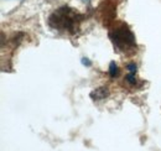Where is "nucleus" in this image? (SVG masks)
<instances>
[{
  "mask_svg": "<svg viewBox=\"0 0 161 151\" xmlns=\"http://www.w3.org/2000/svg\"><path fill=\"white\" fill-rule=\"evenodd\" d=\"M118 75H119V68H118V66L115 64V62H110V64H109V76H110L112 78H114V77H117Z\"/></svg>",
  "mask_w": 161,
  "mask_h": 151,
  "instance_id": "obj_4",
  "label": "nucleus"
},
{
  "mask_svg": "<svg viewBox=\"0 0 161 151\" xmlns=\"http://www.w3.org/2000/svg\"><path fill=\"white\" fill-rule=\"evenodd\" d=\"M128 70H129L131 73H135V72H136V64H134V63H129V64H128Z\"/></svg>",
  "mask_w": 161,
  "mask_h": 151,
  "instance_id": "obj_6",
  "label": "nucleus"
},
{
  "mask_svg": "<svg viewBox=\"0 0 161 151\" xmlns=\"http://www.w3.org/2000/svg\"><path fill=\"white\" fill-rule=\"evenodd\" d=\"M110 38L114 42V45L123 51H125V48H130L135 46V37L133 32L124 25H121L120 27L110 32Z\"/></svg>",
  "mask_w": 161,
  "mask_h": 151,
  "instance_id": "obj_2",
  "label": "nucleus"
},
{
  "mask_svg": "<svg viewBox=\"0 0 161 151\" xmlns=\"http://www.w3.org/2000/svg\"><path fill=\"white\" fill-rule=\"evenodd\" d=\"M82 64H83V66H88V67H89L92 63H91V61H89L88 58H82Z\"/></svg>",
  "mask_w": 161,
  "mask_h": 151,
  "instance_id": "obj_7",
  "label": "nucleus"
},
{
  "mask_svg": "<svg viewBox=\"0 0 161 151\" xmlns=\"http://www.w3.org/2000/svg\"><path fill=\"white\" fill-rule=\"evenodd\" d=\"M82 18L83 16L77 11H75L73 9L63 6L57 9L50 16L48 22H50V26H52L53 29H57L61 31H64V30L73 31L75 29H77L78 24L82 21Z\"/></svg>",
  "mask_w": 161,
  "mask_h": 151,
  "instance_id": "obj_1",
  "label": "nucleus"
},
{
  "mask_svg": "<svg viewBox=\"0 0 161 151\" xmlns=\"http://www.w3.org/2000/svg\"><path fill=\"white\" fill-rule=\"evenodd\" d=\"M126 81H128V83H130V84H135L136 83V77H135V73H129V75L126 76Z\"/></svg>",
  "mask_w": 161,
  "mask_h": 151,
  "instance_id": "obj_5",
  "label": "nucleus"
},
{
  "mask_svg": "<svg viewBox=\"0 0 161 151\" xmlns=\"http://www.w3.org/2000/svg\"><path fill=\"white\" fill-rule=\"evenodd\" d=\"M108 94H109L108 88H107V87H101V88L94 89V91L91 93V97H92L94 100H101V99H104Z\"/></svg>",
  "mask_w": 161,
  "mask_h": 151,
  "instance_id": "obj_3",
  "label": "nucleus"
}]
</instances>
